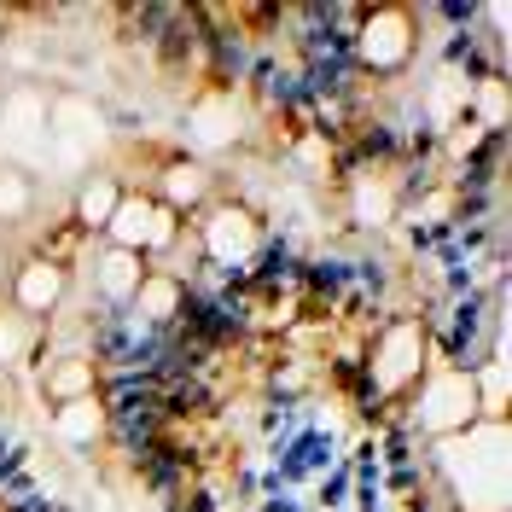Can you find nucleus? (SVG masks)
Masks as SVG:
<instances>
[{"label": "nucleus", "instance_id": "f257e3e1", "mask_svg": "<svg viewBox=\"0 0 512 512\" xmlns=\"http://www.w3.org/2000/svg\"><path fill=\"white\" fill-rule=\"evenodd\" d=\"M431 361H437V326L425 315H414V309L379 320V326L367 332L361 355H355L361 379H367V390H373L379 402H408L419 390V379L431 373Z\"/></svg>", "mask_w": 512, "mask_h": 512}, {"label": "nucleus", "instance_id": "f03ea898", "mask_svg": "<svg viewBox=\"0 0 512 512\" xmlns=\"http://www.w3.org/2000/svg\"><path fill=\"white\" fill-rule=\"evenodd\" d=\"M192 245H198V256L216 268V274H233V268H251L256 251L268 245V216L256 210V204H245V198H233V192H222L216 204H204L198 216H192Z\"/></svg>", "mask_w": 512, "mask_h": 512}, {"label": "nucleus", "instance_id": "7ed1b4c3", "mask_svg": "<svg viewBox=\"0 0 512 512\" xmlns=\"http://www.w3.org/2000/svg\"><path fill=\"white\" fill-rule=\"evenodd\" d=\"M105 146H111V117L94 94L82 88H64L53 94V111H47V158L70 169L76 181L105 163Z\"/></svg>", "mask_w": 512, "mask_h": 512}, {"label": "nucleus", "instance_id": "20e7f679", "mask_svg": "<svg viewBox=\"0 0 512 512\" xmlns=\"http://www.w3.org/2000/svg\"><path fill=\"white\" fill-rule=\"evenodd\" d=\"M350 59L367 82H390L419 59V12L414 6H361L350 30Z\"/></svg>", "mask_w": 512, "mask_h": 512}, {"label": "nucleus", "instance_id": "39448f33", "mask_svg": "<svg viewBox=\"0 0 512 512\" xmlns=\"http://www.w3.org/2000/svg\"><path fill=\"white\" fill-rule=\"evenodd\" d=\"M408 414H414V425L431 437V443L472 431V425L483 419L478 414V390H472V367H460V361L437 355L431 373L419 379V390L408 396Z\"/></svg>", "mask_w": 512, "mask_h": 512}, {"label": "nucleus", "instance_id": "423d86ee", "mask_svg": "<svg viewBox=\"0 0 512 512\" xmlns=\"http://www.w3.org/2000/svg\"><path fill=\"white\" fill-rule=\"evenodd\" d=\"M105 245H117V251H134L146 256L152 268H158L163 256L181 251V239H187V222L175 216V210H163L158 198L146 187H128L123 204H117V216H111V227L99 233Z\"/></svg>", "mask_w": 512, "mask_h": 512}, {"label": "nucleus", "instance_id": "0eeeda50", "mask_svg": "<svg viewBox=\"0 0 512 512\" xmlns=\"http://www.w3.org/2000/svg\"><path fill=\"white\" fill-rule=\"evenodd\" d=\"M402 198H408V181L396 163H361V169H344L338 175V210L355 233H384V227L402 222Z\"/></svg>", "mask_w": 512, "mask_h": 512}, {"label": "nucleus", "instance_id": "6e6552de", "mask_svg": "<svg viewBox=\"0 0 512 512\" xmlns=\"http://www.w3.org/2000/svg\"><path fill=\"white\" fill-rule=\"evenodd\" d=\"M245 88H198L187 99V158L210 163L222 152H245Z\"/></svg>", "mask_w": 512, "mask_h": 512}, {"label": "nucleus", "instance_id": "1a4fd4ad", "mask_svg": "<svg viewBox=\"0 0 512 512\" xmlns=\"http://www.w3.org/2000/svg\"><path fill=\"white\" fill-rule=\"evenodd\" d=\"M70 291H76V274H70L64 262H53V256H41V251L12 256V280H6V303H12V315L47 326L53 315H64Z\"/></svg>", "mask_w": 512, "mask_h": 512}, {"label": "nucleus", "instance_id": "9d476101", "mask_svg": "<svg viewBox=\"0 0 512 512\" xmlns=\"http://www.w3.org/2000/svg\"><path fill=\"white\" fill-rule=\"evenodd\" d=\"M146 192L158 198L163 210H175L181 222H192L204 204H216V198H222V181H216V169H210V163L187 158V152H163L158 169H152V181H146Z\"/></svg>", "mask_w": 512, "mask_h": 512}, {"label": "nucleus", "instance_id": "9b49d317", "mask_svg": "<svg viewBox=\"0 0 512 512\" xmlns=\"http://www.w3.org/2000/svg\"><path fill=\"white\" fill-rule=\"evenodd\" d=\"M47 111H53V88H41V82L0 88V146L12 158L41 152L47 146Z\"/></svg>", "mask_w": 512, "mask_h": 512}, {"label": "nucleus", "instance_id": "f8f14e48", "mask_svg": "<svg viewBox=\"0 0 512 512\" xmlns=\"http://www.w3.org/2000/svg\"><path fill=\"white\" fill-rule=\"evenodd\" d=\"M128 181L111 169V163H99V169H88L82 181H70V204H64V222L76 227V233H88V239H99L105 227H111V216H117V204H123Z\"/></svg>", "mask_w": 512, "mask_h": 512}, {"label": "nucleus", "instance_id": "ddd939ff", "mask_svg": "<svg viewBox=\"0 0 512 512\" xmlns=\"http://www.w3.org/2000/svg\"><path fill=\"white\" fill-rule=\"evenodd\" d=\"M187 303H192L187 274H175V268H146V280H140L134 303H128V320H134L140 332H169V326L187 320Z\"/></svg>", "mask_w": 512, "mask_h": 512}, {"label": "nucleus", "instance_id": "4468645a", "mask_svg": "<svg viewBox=\"0 0 512 512\" xmlns=\"http://www.w3.org/2000/svg\"><path fill=\"white\" fill-rule=\"evenodd\" d=\"M105 361L99 355H35V390L47 408L76 402V396H99Z\"/></svg>", "mask_w": 512, "mask_h": 512}, {"label": "nucleus", "instance_id": "2eb2a0df", "mask_svg": "<svg viewBox=\"0 0 512 512\" xmlns=\"http://www.w3.org/2000/svg\"><path fill=\"white\" fill-rule=\"evenodd\" d=\"M47 431H53V443L70 448V454H94V448L111 437V402H105V396L59 402V408H47Z\"/></svg>", "mask_w": 512, "mask_h": 512}, {"label": "nucleus", "instance_id": "dca6fc26", "mask_svg": "<svg viewBox=\"0 0 512 512\" xmlns=\"http://www.w3.org/2000/svg\"><path fill=\"white\" fill-rule=\"evenodd\" d=\"M82 268H88V286L99 291V303H111V309H128L152 262H146V256H134V251H117V245H94V256H88Z\"/></svg>", "mask_w": 512, "mask_h": 512}, {"label": "nucleus", "instance_id": "f3484780", "mask_svg": "<svg viewBox=\"0 0 512 512\" xmlns=\"http://www.w3.org/2000/svg\"><path fill=\"white\" fill-rule=\"evenodd\" d=\"M507 117H512V94H507V76L489 70V76H472V94H466V123H478L489 140L507 134Z\"/></svg>", "mask_w": 512, "mask_h": 512}, {"label": "nucleus", "instance_id": "a211bd4d", "mask_svg": "<svg viewBox=\"0 0 512 512\" xmlns=\"http://www.w3.org/2000/svg\"><path fill=\"white\" fill-rule=\"evenodd\" d=\"M35 210H41V187H35V175L24 163H0V227H24L35 222Z\"/></svg>", "mask_w": 512, "mask_h": 512}, {"label": "nucleus", "instance_id": "6ab92c4d", "mask_svg": "<svg viewBox=\"0 0 512 512\" xmlns=\"http://www.w3.org/2000/svg\"><path fill=\"white\" fill-rule=\"evenodd\" d=\"M35 355H41V326L0 309V367H35Z\"/></svg>", "mask_w": 512, "mask_h": 512}, {"label": "nucleus", "instance_id": "aec40b11", "mask_svg": "<svg viewBox=\"0 0 512 512\" xmlns=\"http://www.w3.org/2000/svg\"><path fill=\"white\" fill-rule=\"evenodd\" d=\"M472 390H478L483 419H507V361L501 355H489L483 367H472Z\"/></svg>", "mask_w": 512, "mask_h": 512}, {"label": "nucleus", "instance_id": "412c9836", "mask_svg": "<svg viewBox=\"0 0 512 512\" xmlns=\"http://www.w3.org/2000/svg\"><path fill=\"white\" fill-rule=\"evenodd\" d=\"M6 280H12V245L0 239V297H6Z\"/></svg>", "mask_w": 512, "mask_h": 512}]
</instances>
